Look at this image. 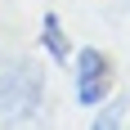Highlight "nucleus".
Wrapping results in <instances>:
<instances>
[{"instance_id":"1","label":"nucleus","mask_w":130,"mask_h":130,"mask_svg":"<svg viewBox=\"0 0 130 130\" xmlns=\"http://www.w3.org/2000/svg\"><path fill=\"white\" fill-rule=\"evenodd\" d=\"M40 72L36 63H23V58H13V63H0V121H23L31 117L40 108Z\"/></svg>"},{"instance_id":"2","label":"nucleus","mask_w":130,"mask_h":130,"mask_svg":"<svg viewBox=\"0 0 130 130\" xmlns=\"http://www.w3.org/2000/svg\"><path fill=\"white\" fill-rule=\"evenodd\" d=\"M108 85H112V63H108L103 50H94V45H85L76 58V103H99L108 94Z\"/></svg>"},{"instance_id":"3","label":"nucleus","mask_w":130,"mask_h":130,"mask_svg":"<svg viewBox=\"0 0 130 130\" xmlns=\"http://www.w3.org/2000/svg\"><path fill=\"white\" fill-rule=\"evenodd\" d=\"M40 45H45V54H50L54 63H67L72 45H67V31H63V23H58V13H45V23H40Z\"/></svg>"},{"instance_id":"4","label":"nucleus","mask_w":130,"mask_h":130,"mask_svg":"<svg viewBox=\"0 0 130 130\" xmlns=\"http://www.w3.org/2000/svg\"><path fill=\"white\" fill-rule=\"evenodd\" d=\"M121 112H126V103H121V99H117V103H108L103 112L94 117V126H90V130H121Z\"/></svg>"}]
</instances>
